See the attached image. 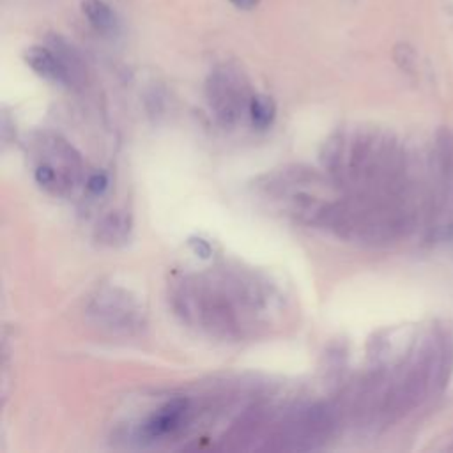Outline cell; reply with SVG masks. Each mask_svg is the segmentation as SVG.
Instances as JSON below:
<instances>
[{
  "mask_svg": "<svg viewBox=\"0 0 453 453\" xmlns=\"http://www.w3.org/2000/svg\"><path fill=\"white\" fill-rule=\"evenodd\" d=\"M25 62L28 64V67L34 69V73H37L41 78L58 83V85H73L71 74L67 71V67L64 65V62L60 60V57L57 55V51L48 44V46H30L25 51Z\"/></svg>",
  "mask_w": 453,
  "mask_h": 453,
  "instance_id": "cell-4",
  "label": "cell"
},
{
  "mask_svg": "<svg viewBox=\"0 0 453 453\" xmlns=\"http://www.w3.org/2000/svg\"><path fill=\"white\" fill-rule=\"evenodd\" d=\"M248 113H250V117H251V122H253L257 127L265 129V127H269V126L273 124L274 115H276L274 101H273L269 96L255 94V96L251 97Z\"/></svg>",
  "mask_w": 453,
  "mask_h": 453,
  "instance_id": "cell-9",
  "label": "cell"
},
{
  "mask_svg": "<svg viewBox=\"0 0 453 453\" xmlns=\"http://www.w3.org/2000/svg\"><path fill=\"white\" fill-rule=\"evenodd\" d=\"M131 232V219L122 211L108 212L96 226V239L106 246H119L126 242Z\"/></svg>",
  "mask_w": 453,
  "mask_h": 453,
  "instance_id": "cell-6",
  "label": "cell"
},
{
  "mask_svg": "<svg viewBox=\"0 0 453 453\" xmlns=\"http://www.w3.org/2000/svg\"><path fill=\"white\" fill-rule=\"evenodd\" d=\"M85 186L92 195H101L108 188V179L104 173H94L85 180Z\"/></svg>",
  "mask_w": 453,
  "mask_h": 453,
  "instance_id": "cell-11",
  "label": "cell"
},
{
  "mask_svg": "<svg viewBox=\"0 0 453 453\" xmlns=\"http://www.w3.org/2000/svg\"><path fill=\"white\" fill-rule=\"evenodd\" d=\"M189 246L193 248L195 253H198L202 258H207L211 255V246L207 241L200 239V237H195V239H189Z\"/></svg>",
  "mask_w": 453,
  "mask_h": 453,
  "instance_id": "cell-12",
  "label": "cell"
},
{
  "mask_svg": "<svg viewBox=\"0 0 453 453\" xmlns=\"http://www.w3.org/2000/svg\"><path fill=\"white\" fill-rule=\"evenodd\" d=\"M209 106L221 126H234L250 110L251 94L246 78L237 67H216L205 85Z\"/></svg>",
  "mask_w": 453,
  "mask_h": 453,
  "instance_id": "cell-1",
  "label": "cell"
},
{
  "mask_svg": "<svg viewBox=\"0 0 453 453\" xmlns=\"http://www.w3.org/2000/svg\"><path fill=\"white\" fill-rule=\"evenodd\" d=\"M41 156L37 165L51 168L60 182L62 195L69 193L81 177V159L71 143L58 134H41L35 142Z\"/></svg>",
  "mask_w": 453,
  "mask_h": 453,
  "instance_id": "cell-3",
  "label": "cell"
},
{
  "mask_svg": "<svg viewBox=\"0 0 453 453\" xmlns=\"http://www.w3.org/2000/svg\"><path fill=\"white\" fill-rule=\"evenodd\" d=\"M188 411V400L184 398H173L166 402L159 411H156L143 425V434L150 439H157L166 435L168 432L175 430L184 414Z\"/></svg>",
  "mask_w": 453,
  "mask_h": 453,
  "instance_id": "cell-5",
  "label": "cell"
},
{
  "mask_svg": "<svg viewBox=\"0 0 453 453\" xmlns=\"http://www.w3.org/2000/svg\"><path fill=\"white\" fill-rule=\"evenodd\" d=\"M437 161L446 177L453 175V134L448 129H441L437 134Z\"/></svg>",
  "mask_w": 453,
  "mask_h": 453,
  "instance_id": "cell-10",
  "label": "cell"
},
{
  "mask_svg": "<svg viewBox=\"0 0 453 453\" xmlns=\"http://www.w3.org/2000/svg\"><path fill=\"white\" fill-rule=\"evenodd\" d=\"M96 326L110 333L131 334L143 326V311L140 304L126 290L103 288L90 299L87 308Z\"/></svg>",
  "mask_w": 453,
  "mask_h": 453,
  "instance_id": "cell-2",
  "label": "cell"
},
{
  "mask_svg": "<svg viewBox=\"0 0 453 453\" xmlns=\"http://www.w3.org/2000/svg\"><path fill=\"white\" fill-rule=\"evenodd\" d=\"M260 0H230V4H234L237 9H253L258 5Z\"/></svg>",
  "mask_w": 453,
  "mask_h": 453,
  "instance_id": "cell-13",
  "label": "cell"
},
{
  "mask_svg": "<svg viewBox=\"0 0 453 453\" xmlns=\"http://www.w3.org/2000/svg\"><path fill=\"white\" fill-rule=\"evenodd\" d=\"M435 365H437V386L444 388L453 373V333L446 327L435 334Z\"/></svg>",
  "mask_w": 453,
  "mask_h": 453,
  "instance_id": "cell-8",
  "label": "cell"
},
{
  "mask_svg": "<svg viewBox=\"0 0 453 453\" xmlns=\"http://www.w3.org/2000/svg\"><path fill=\"white\" fill-rule=\"evenodd\" d=\"M81 14L87 18L90 27L104 35H111L119 30V18L111 5L104 0H83Z\"/></svg>",
  "mask_w": 453,
  "mask_h": 453,
  "instance_id": "cell-7",
  "label": "cell"
}]
</instances>
